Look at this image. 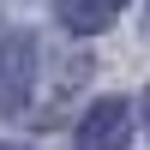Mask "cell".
<instances>
[{
	"mask_svg": "<svg viewBox=\"0 0 150 150\" xmlns=\"http://www.w3.org/2000/svg\"><path fill=\"white\" fill-rule=\"evenodd\" d=\"M126 138H132V102H120V96L96 102L78 126V150H120Z\"/></svg>",
	"mask_w": 150,
	"mask_h": 150,
	"instance_id": "7a4b0ae2",
	"label": "cell"
},
{
	"mask_svg": "<svg viewBox=\"0 0 150 150\" xmlns=\"http://www.w3.org/2000/svg\"><path fill=\"white\" fill-rule=\"evenodd\" d=\"M126 12V0H54V18L66 24L72 36H96Z\"/></svg>",
	"mask_w": 150,
	"mask_h": 150,
	"instance_id": "3957f363",
	"label": "cell"
},
{
	"mask_svg": "<svg viewBox=\"0 0 150 150\" xmlns=\"http://www.w3.org/2000/svg\"><path fill=\"white\" fill-rule=\"evenodd\" d=\"M36 84V36L6 24L0 30V114H18Z\"/></svg>",
	"mask_w": 150,
	"mask_h": 150,
	"instance_id": "6da1fadb",
	"label": "cell"
},
{
	"mask_svg": "<svg viewBox=\"0 0 150 150\" xmlns=\"http://www.w3.org/2000/svg\"><path fill=\"white\" fill-rule=\"evenodd\" d=\"M144 120H150V90H144Z\"/></svg>",
	"mask_w": 150,
	"mask_h": 150,
	"instance_id": "277c9868",
	"label": "cell"
}]
</instances>
